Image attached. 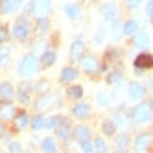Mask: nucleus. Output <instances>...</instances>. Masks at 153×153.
Masks as SVG:
<instances>
[{"mask_svg":"<svg viewBox=\"0 0 153 153\" xmlns=\"http://www.w3.org/2000/svg\"><path fill=\"white\" fill-rule=\"evenodd\" d=\"M30 125H32L34 131H40V128H44V127H45V119H44V117H40V115H36V117H34V119L30 121Z\"/></svg>","mask_w":153,"mask_h":153,"instance_id":"bb28decb","label":"nucleus"},{"mask_svg":"<svg viewBox=\"0 0 153 153\" xmlns=\"http://www.w3.org/2000/svg\"><path fill=\"white\" fill-rule=\"evenodd\" d=\"M144 0H128V8H138Z\"/></svg>","mask_w":153,"mask_h":153,"instance_id":"79ce46f5","label":"nucleus"},{"mask_svg":"<svg viewBox=\"0 0 153 153\" xmlns=\"http://www.w3.org/2000/svg\"><path fill=\"white\" fill-rule=\"evenodd\" d=\"M81 95H83V89H81V87H70L68 89V97L70 98H79Z\"/></svg>","mask_w":153,"mask_h":153,"instance_id":"c756f323","label":"nucleus"},{"mask_svg":"<svg viewBox=\"0 0 153 153\" xmlns=\"http://www.w3.org/2000/svg\"><path fill=\"white\" fill-rule=\"evenodd\" d=\"M76 78H78V72H76L74 68H64L61 72V79L62 81H74Z\"/></svg>","mask_w":153,"mask_h":153,"instance_id":"aec40b11","label":"nucleus"},{"mask_svg":"<svg viewBox=\"0 0 153 153\" xmlns=\"http://www.w3.org/2000/svg\"><path fill=\"white\" fill-rule=\"evenodd\" d=\"M48 30V17H40L38 19V32H45Z\"/></svg>","mask_w":153,"mask_h":153,"instance_id":"2f4dec72","label":"nucleus"},{"mask_svg":"<svg viewBox=\"0 0 153 153\" xmlns=\"http://www.w3.org/2000/svg\"><path fill=\"white\" fill-rule=\"evenodd\" d=\"M149 106H151V108H153V100H151V102H149Z\"/></svg>","mask_w":153,"mask_h":153,"instance_id":"49530a36","label":"nucleus"},{"mask_svg":"<svg viewBox=\"0 0 153 153\" xmlns=\"http://www.w3.org/2000/svg\"><path fill=\"white\" fill-rule=\"evenodd\" d=\"M146 13H148V15H153V0H149L148 6H146Z\"/></svg>","mask_w":153,"mask_h":153,"instance_id":"37998d69","label":"nucleus"},{"mask_svg":"<svg viewBox=\"0 0 153 153\" xmlns=\"http://www.w3.org/2000/svg\"><path fill=\"white\" fill-rule=\"evenodd\" d=\"M51 10V0H32V15L40 19V17H45Z\"/></svg>","mask_w":153,"mask_h":153,"instance_id":"7ed1b4c3","label":"nucleus"},{"mask_svg":"<svg viewBox=\"0 0 153 153\" xmlns=\"http://www.w3.org/2000/svg\"><path fill=\"white\" fill-rule=\"evenodd\" d=\"M8 59H10V51L2 49L0 51V64H8Z\"/></svg>","mask_w":153,"mask_h":153,"instance_id":"f704fd0d","label":"nucleus"},{"mask_svg":"<svg viewBox=\"0 0 153 153\" xmlns=\"http://www.w3.org/2000/svg\"><path fill=\"white\" fill-rule=\"evenodd\" d=\"M83 42L81 40H76L72 44V49H70V57H72V61H79L81 59V53H83Z\"/></svg>","mask_w":153,"mask_h":153,"instance_id":"f8f14e48","label":"nucleus"},{"mask_svg":"<svg viewBox=\"0 0 153 153\" xmlns=\"http://www.w3.org/2000/svg\"><path fill=\"white\" fill-rule=\"evenodd\" d=\"M89 136H91V132H89V128H87V127L78 125V127L74 128V138L78 140L79 144H81V142H85V140H89Z\"/></svg>","mask_w":153,"mask_h":153,"instance_id":"9b49d317","label":"nucleus"},{"mask_svg":"<svg viewBox=\"0 0 153 153\" xmlns=\"http://www.w3.org/2000/svg\"><path fill=\"white\" fill-rule=\"evenodd\" d=\"M55 131H57V136H59V138H62V140L70 138V127H68V123H66V121H62L61 125L55 128Z\"/></svg>","mask_w":153,"mask_h":153,"instance_id":"6ab92c4d","label":"nucleus"},{"mask_svg":"<svg viewBox=\"0 0 153 153\" xmlns=\"http://www.w3.org/2000/svg\"><path fill=\"white\" fill-rule=\"evenodd\" d=\"M115 153H128L127 149H119V151H115Z\"/></svg>","mask_w":153,"mask_h":153,"instance_id":"a18cd8bd","label":"nucleus"},{"mask_svg":"<svg viewBox=\"0 0 153 153\" xmlns=\"http://www.w3.org/2000/svg\"><path fill=\"white\" fill-rule=\"evenodd\" d=\"M23 0H2L0 2V11L2 13H13V11L19 10Z\"/></svg>","mask_w":153,"mask_h":153,"instance_id":"423d86ee","label":"nucleus"},{"mask_svg":"<svg viewBox=\"0 0 153 153\" xmlns=\"http://www.w3.org/2000/svg\"><path fill=\"white\" fill-rule=\"evenodd\" d=\"M0 95H2V98L4 100H11L13 98V87H11V83H2L0 85Z\"/></svg>","mask_w":153,"mask_h":153,"instance_id":"f3484780","label":"nucleus"},{"mask_svg":"<svg viewBox=\"0 0 153 153\" xmlns=\"http://www.w3.org/2000/svg\"><path fill=\"white\" fill-rule=\"evenodd\" d=\"M30 91H32L30 83H21V87H19V100L27 104L28 100H30Z\"/></svg>","mask_w":153,"mask_h":153,"instance_id":"ddd939ff","label":"nucleus"},{"mask_svg":"<svg viewBox=\"0 0 153 153\" xmlns=\"http://www.w3.org/2000/svg\"><path fill=\"white\" fill-rule=\"evenodd\" d=\"M121 36H123V27L119 25V23H114V27H111V38L121 40Z\"/></svg>","mask_w":153,"mask_h":153,"instance_id":"a878e982","label":"nucleus"},{"mask_svg":"<svg viewBox=\"0 0 153 153\" xmlns=\"http://www.w3.org/2000/svg\"><path fill=\"white\" fill-rule=\"evenodd\" d=\"M100 13L106 21H115L117 19V8L114 4H104L102 8H100Z\"/></svg>","mask_w":153,"mask_h":153,"instance_id":"0eeeda50","label":"nucleus"},{"mask_svg":"<svg viewBox=\"0 0 153 153\" xmlns=\"http://www.w3.org/2000/svg\"><path fill=\"white\" fill-rule=\"evenodd\" d=\"M10 153H21V144L19 142H11L10 144Z\"/></svg>","mask_w":153,"mask_h":153,"instance_id":"e433bc0d","label":"nucleus"},{"mask_svg":"<svg viewBox=\"0 0 153 153\" xmlns=\"http://www.w3.org/2000/svg\"><path fill=\"white\" fill-rule=\"evenodd\" d=\"M151 23H153V15H151Z\"/></svg>","mask_w":153,"mask_h":153,"instance_id":"de8ad7c7","label":"nucleus"},{"mask_svg":"<svg viewBox=\"0 0 153 153\" xmlns=\"http://www.w3.org/2000/svg\"><path fill=\"white\" fill-rule=\"evenodd\" d=\"M64 119L62 117H59V115H53V117H49V119H45V127L48 128H57L59 125H61Z\"/></svg>","mask_w":153,"mask_h":153,"instance_id":"393cba45","label":"nucleus"},{"mask_svg":"<svg viewBox=\"0 0 153 153\" xmlns=\"http://www.w3.org/2000/svg\"><path fill=\"white\" fill-rule=\"evenodd\" d=\"M136 30H138V23L132 19L123 25V34H136Z\"/></svg>","mask_w":153,"mask_h":153,"instance_id":"4be33fe9","label":"nucleus"},{"mask_svg":"<svg viewBox=\"0 0 153 153\" xmlns=\"http://www.w3.org/2000/svg\"><path fill=\"white\" fill-rule=\"evenodd\" d=\"M102 128H104V132L108 134V136H111V134L115 132V123H114V121H104Z\"/></svg>","mask_w":153,"mask_h":153,"instance_id":"c85d7f7f","label":"nucleus"},{"mask_svg":"<svg viewBox=\"0 0 153 153\" xmlns=\"http://www.w3.org/2000/svg\"><path fill=\"white\" fill-rule=\"evenodd\" d=\"M114 119H115V125H119V127H123V128H127V127H128V123H127L125 117H123V114H115V115H114Z\"/></svg>","mask_w":153,"mask_h":153,"instance_id":"7c9ffc66","label":"nucleus"},{"mask_svg":"<svg viewBox=\"0 0 153 153\" xmlns=\"http://www.w3.org/2000/svg\"><path fill=\"white\" fill-rule=\"evenodd\" d=\"M55 62V53L53 51H45L42 55V66H51Z\"/></svg>","mask_w":153,"mask_h":153,"instance_id":"b1692460","label":"nucleus"},{"mask_svg":"<svg viewBox=\"0 0 153 153\" xmlns=\"http://www.w3.org/2000/svg\"><path fill=\"white\" fill-rule=\"evenodd\" d=\"M15 115V106H11L10 102H2L0 104V119H11Z\"/></svg>","mask_w":153,"mask_h":153,"instance_id":"1a4fd4ad","label":"nucleus"},{"mask_svg":"<svg viewBox=\"0 0 153 153\" xmlns=\"http://www.w3.org/2000/svg\"><path fill=\"white\" fill-rule=\"evenodd\" d=\"M144 95V87L136 83V81H132V83H128V97L132 98V100H138V98H142Z\"/></svg>","mask_w":153,"mask_h":153,"instance_id":"9d476101","label":"nucleus"},{"mask_svg":"<svg viewBox=\"0 0 153 153\" xmlns=\"http://www.w3.org/2000/svg\"><path fill=\"white\" fill-rule=\"evenodd\" d=\"M51 100H53L51 95H42V97L36 100V108H38V110H45V108L51 104Z\"/></svg>","mask_w":153,"mask_h":153,"instance_id":"412c9836","label":"nucleus"},{"mask_svg":"<svg viewBox=\"0 0 153 153\" xmlns=\"http://www.w3.org/2000/svg\"><path fill=\"white\" fill-rule=\"evenodd\" d=\"M115 142H117V146H119V148H125V146L128 144V138H127V136H119Z\"/></svg>","mask_w":153,"mask_h":153,"instance_id":"ea45409f","label":"nucleus"},{"mask_svg":"<svg viewBox=\"0 0 153 153\" xmlns=\"http://www.w3.org/2000/svg\"><path fill=\"white\" fill-rule=\"evenodd\" d=\"M97 100H98V104H100V106H106L110 98H108V95H104V93H100V95L97 97Z\"/></svg>","mask_w":153,"mask_h":153,"instance_id":"4c0bfd02","label":"nucleus"},{"mask_svg":"<svg viewBox=\"0 0 153 153\" xmlns=\"http://www.w3.org/2000/svg\"><path fill=\"white\" fill-rule=\"evenodd\" d=\"M64 13H66L72 21H78L79 15H81V11H79V8L76 4H66V6H64Z\"/></svg>","mask_w":153,"mask_h":153,"instance_id":"4468645a","label":"nucleus"},{"mask_svg":"<svg viewBox=\"0 0 153 153\" xmlns=\"http://www.w3.org/2000/svg\"><path fill=\"white\" fill-rule=\"evenodd\" d=\"M134 64H136V68H151L153 66V57L148 55V53H142V55L136 57V61H134Z\"/></svg>","mask_w":153,"mask_h":153,"instance_id":"6e6552de","label":"nucleus"},{"mask_svg":"<svg viewBox=\"0 0 153 153\" xmlns=\"http://www.w3.org/2000/svg\"><path fill=\"white\" fill-rule=\"evenodd\" d=\"M36 72V55L28 53V55L23 57V61L19 64V74L21 76H32Z\"/></svg>","mask_w":153,"mask_h":153,"instance_id":"f257e3e1","label":"nucleus"},{"mask_svg":"<svg viewBox=\"0 0 153 153\" xmlns=\"http://www.w3.org/2000/svg\"><path fill=\"white\" fill-rule=\"evenodd\" d=\"M108 81H110V83H119V81H121V74H119V72H114V74H110Z\"/></svg>","mask_w":153,"mask_h":153,"instance_id":"c9c22d12","label":"nucleus"},{"mask_svg":"<svg viewBox=\"0 0 153 153\" xmlns=\"http://www.w3.org/2000/svg\"><path fill=\"white\" fill-rule=\"evenodd\" d=\"M95 149H97L98 153H104V151H106V144H104L102 138H98L97 142H95Z\"/></svg>","mask_w":153,"mask_h":153,"instance_id":"473e14b6","label":"nucleus"},{"mask_svg":"<svg viewBox=\"0 0 153 153\" xmlns=\"http://www.w3.org/2000/svg\"><path fill=\"white\" fill-rule=\"evenodd\" d=\"M15 125L19 127V128H25V127L28 125V115H27V114H19V115H17Z\"/></svg>","mask_w":153,"mask_h":153,"instance_id":"cd10ccee","label":"nucleus"},{"mask_svg":"<svg viewBox=\"0 0 153 153\" xmlns=\"http://www.w3.org/2000/svg\"><path fill=\"white\" fill-rule=\"evenodd\" d=\"M134 45H136V48H146V45H149V36L146 32H136L134 34Z\"/></svg>","mask_w":153,"mask_h":153,"instance_id":"2eb2a0df","label":"nucleus"},{"mask_svg":"<svg viewBox=\"0 0 153 153\" xmlns=\"http://www.w3.org/2000/svg\"><path fill=\"white\" fill-rule=\"evenodd\" d=\"M104 36H106V27L102 25L100 28H98V34H97V38H95V40H97V42H102V38H104Z\"/></svg>","mask_w":153,"mask_h":153,"instance_id":"58836bf2","label":"nucleus"},{"mask_svg":"<svg viewBox=\"0 0 153 153\" xmlns=\"http://www.w3.org/2000/svg\"><path fill=\"white\" fill-rule=\"evenodd\" d=\"M72 114H74L76 117H79V119H83V117L89 115V106L83 104V102H81V104H76L74 110H72Z\"/></svg>","mask_w":153,"mask_h":153,"instance_id":"dca6fc26","label":"nucleus"},{"mask_svg":"<svg viewBox=\"0 0 153 153\" xmlns=\"http://www.w3.org/2000/svg\"><path fill=\"white\" fill-rule=\"evenodd\" d=\"M81 151H83V153H93V144L89 142V140L81 142Z\"/></svg>","mask_w":153,"mask_h":153,"instance_id":"72a5a7b5","label":"nucleus"},{"mask_svg":"<svg viewBox=\"0 0 153 153\" xmlns=\"http://www.w3.org/2000/svg\"><path fill=\"white\" fill-rule=\"evenodd\" d=\"M132 119L136 123H149L151 119V106L149 104H140L132 110Z\"/></svg>","mask_w":153,"mask_h":153,"instance_id":"f03ea898","label":"nucleus"},{"mask_svg":"<svg viewBox=\"0 0 153 153\" xmlns=\"http://www.w3.org/2000/svg\"><path fill=\"white\" fill-rule=\"evenodd\" d=\"M2 134H4V127L0 125V136H2Z\"/></svg>","mask_w":153,"mask_h":153,"instance_id":"c03bdc74","label":"nucleus"},{"mask_svg":"<svg viewBox=\"0 0 153 153\" xmlns=\"http://www.w3.org/2000/svg\"><path fill=\"white\" fill-rule=\"evenodd\" d=\"M148 144H149V134H140L134 142V148H136V151H144L148 148Z\"/></svg>","mask_w":153,"mask_h":153,"instance_id":"a211bd4d","label":"nucleus"},{"mask_svg":"<svg viewBox=\"0 0 153 153\" xmlns=\"http://www.w3.org/2000/svg\"><path fill=\"white\" fill-rule=\"evenodd\" d=\"M6 40H8V30L4 27H0V44H4Z\"/></svg>","mask_w":153,"mask_h":153,"instance_id":"a19ab883","label":"nucleus"},{"mask_svg":"<svg viewBox=\"0 0 153 153\" xmlns=\"http://www.w3.org/2000/svg\"><path fill=\"white\" fill-rule=\"evenodd\" d=\"M42 149H44V153H57V146L51 138H45L42 142Z\"/></svg>","mask_w":153,"mask_h":153,"instance_id":"5701e85b","label":"nucleus"},{"mask_svg":"<svg viewBox=\"0 0 153 153\" xmlns=\"http://www.w3.org/2000/svg\"><path fill=\"white\" fill-rule=\"evenodd\" d=\"M13 36L17 38V40H27V36H28V25L25 21H17L15 25H13Z\"/></svg>","mask_w":153,"mask_h":153,"instance_id":"39448f33","label":"nucleus"},{"mask_svg":"<svg viewBox=\"0 0 153 153\" xmlns=\"http://www.w3.org/2000/svg\"><path fill=\"white\" fill-rule=\"evenodd\" d=\"M79 62H81V68L89 74H95L100 70V64H98V61L95 57H83V59H79Z\"/></svg>","mask_w":153,"mask_h":153,"instance_id":"20e7f679","label":"nucleus"}]
</instances>
